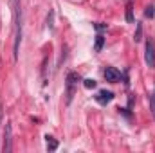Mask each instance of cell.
Returning <instances> with one entry per match:
<instances>
[{
	"instance_id": "9c48e42d",
	"label": "cell",
	"mask_w": 155,
	"mask_h": 153,
	"mask_svg": "<svg viewBox=\"0 0 155 153\" xmlns=\"http://www.w3.org/2000/svg\"><path fill=\"white\" fill-rule=\"evenodd\" d=\"M134 40H135V41H141V40H143V24H141V22H137V29H135Z\"/></svg>"
},
{
	"instance_id": "2e32d148",
	"label": "cell",
	"mask_w": 155,
	"mask_h": 153,
	"mask_svg": "<svg viewBox=\"0 0 155 153\" xmlns=\"http://www.w3.org/2000/svg\"><path fill=\"white\" fill-rule=\"evenodd\" d=\"M0 124H2V105H0Z\"/></svg>"
},
{
	"instance_id": "8992f818",
	"label": "cell",
	"mask_w": 155,
	"mask_h": 153,
	"mask_svg": "<svg viewBox=\"0 0 155 153\" xmlns=\"http://www.w3.org/2000/svg\"><path fill=\"white\" fill-rule=\"evenodd\" d=\"M94 99H96L99 105H107V103H110V101L114 99V92H110V90H99V92L94 96Z\"/></svg>"
},
{
	"instance_id": "8fae6325",
	"label": "cell",
	"mask_w": 155,
	"mask_h": 153,
	"mask_svg": "<svg viewBox=\"0 0 155 153\" xmlns=\"http://www.w3.org/2000/svg\"><path fill=\"white\" fill-rule=\"evenodd\" d=\"M144 16H146V18H153L155 16V5L153 4L146 5V9H144Z\"/></svg>"
},
{
	"instance_id": "30bf717a",
	"label": "cell",
	"mask_w": 155,
	"mask_h": 153,
	"mask_svg": "<svg viewBox=\"0 0 155 153\" xmlns=\"http://www.w3.org/2000/svg\"><path fill=\"white\" fill-rule=\"evenodd\" d=\"M103 43H105V38H103L101 34H97V36H96V45H94V50H96V52H99V50L103 49Z\"/></svg>"
},
{
	"instance_id": "ba28073f",
	"label": "cell",
	"mask_w": 155,
	"mask_h": 153,
	"mask_svg": "<svg viewBox=\"0 0 155 153\" xmlns=\"http://www.w3.org/2000/svg\"><path fill=\"white\" fill-rule=\"evenodd\" d=\"M126 22L128 24L134 22V7H132V2H128V5H126Z\"/></svg>"
},
{
	"instance_id": "5bb4252c",
	"label": "cell",
	"mask_w": 155,
	"mask_h": 153,
	"mask_svg": "<svg viewBox=\"0 0 155 153\" xmlns=\"http://www.w3.org/2000/svg\"><path fill=\"white\" fill-rule=\"evenodd\" d=\"M148 101H150V110H152V114H153V117H155V94H150Z\"/></svg>"
},
{
	"instance_id": "4fadbf2b",
	"label": "cell",
	"mask_w": 155,
	"mask_h": 153,
	"mask_svg": "<svg viewBox=\"0 0 155 153\" xmlns=\"http://www.w3.org/2000/svg\"><path fill=\"white\" fill-rule=\"evenodd\" d=\"M52 18H54V11H49V15H47V27L52 31L54 29V25H52Z\"/></svg>"
},
{
	"instance_id": "5b68a950",
	"label": "cell",
	"mask_w": 155,
	"mask_h": 153,
	"mask_svg": "<svg viewBox=\"0 0 155 153\" xmlns=\"http://www.w3.org/2000/svg\"><path fill=\"white\" fill-rule=\"evenodd\" d=\"M103 76H105V79H107L108 83H117V81L121 79V72L117 70L116 67H107V69L103 70Z\"/></svg>"
},
{
	"instance_id": "277c9868",
	"label": "cell",
	"mask_w": 155,
	"mask_h": 153,
	"mask_svg": "<svg viewBox=\"0 0 155 153\" xmlns=\"http://www.w3.org/2000/svg\"><path fill=\"white\" fill-rule=\"evenodd\" d=\"M11 135H13V128H11V122L7 121L5 126H4V139H2V151L4 153H9L13 150V139H11Z\"/></svg>"
},
{
	"instance_id": "7a4b0ae2",
	"label": "cell",
	"mask_w": 155,
	"mask_h": 153,
	"mask_svg": "<svg viewBox=\"0 0 155 153\" xmlns=\"http://www.w3.org/2000/svg\"><path fill=\"white\" fill-rule=\"evenodd\" d=\"M79 83V76L76 72H69L67 74V79H65V103L71 105L74 94H76V86Z\"/></svg>"
},
{
	"instance_id": "9a60e30c",
	"label": "cell",
	"mask_w": 155,
	"mask_h": 153,
	"mask_svg": "<svg viewBox=\"0 0 155 153\" xmlns=\"http://www.w3.org/2000/svg\"><path fill=\"white\" fill-rule=\"evenodd\" d=\"M94 29H96L97 33H101V31H105V29H107V24H101V22H97V24H94Z\"/></svg>"
},
{
	"instance_id": "7c38bea8",
	"label": "cell",
	"mask_w": 155,
	"mask_h": 153,
	"mask_svg": "<svg viewBox=\"0 0 155 153\" xmlns=\"http://www.w3.org/2000/svg\"><path fill=\"white\" fill-rule=\"evenodd\" d=\"M83 86L85 88H96L97 81H94V79H83Z\"/></svg>"
},
{
	"instance_id": "3957f363",
	"label": "cell",
	"mask_w": 155,
	"mask_h": 153,
	"mask_svg": "<svg viewBox=\"0 0 155 153\" xmlns=\"http://www.w3.org/2000/svg\"><path fill=\"white\" fill-rule=\"evenodd\" d=\"M144 61L150 69H155V43L150 38L144 43Z\"/></svg>"
},
{
	"instance_id": "52a82bcc",
	"label": "cell",
	"mask_w": 155,
	"mask_h": 153,
	"mask_svg": "<svg viewBox=\"0 0 155 153\" xmlns=\"http://www.w3.org/2000/svg\"><path fill=\"white\" fill-rule=\"evenodd\" d=\"M45 144H47V150H49V151L58 150V141H56L52 135H45Z\"/></svg>"
},
{
	"instance_id": "6da1fadb",
	"label": "cell",
	"mask_w": 155,
	"mask_h": 153,
	"mask_svg": "<svg viewBox=\"0 0 155 153\" xmlns=\"http://www.w3.org/2000/svg\"><path fill=\"white\" fill-rule=\"evenodd\" d=\"M11 11H13V58L18 60L20 41H22V5L20 0H11Z\"/></svg>"
}]
</instances>
